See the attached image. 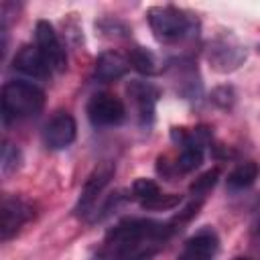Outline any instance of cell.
<instances>
[{"mask_svg":"<svg viewBox=\"0 0 260 260\" xmlns=\"http://www.w3.org/2000/svg\"><path fill=\"white\" fill-rule=\"evenodd\" d=\"M75 134H77L75 118L69 112H59L45 124L43 142L51 150H63L75 140Z\"/></svg>","mask_w":260,"mask_h":260,"instance_id":"cell-8","label":"cell"},{"mask_svg":"<svg viewBox=\"0 0 260 260\" xmlns=\"http://www.w3.org/2000/svg\"><path fill=\"white\" fill-rule=\"evenodd\" d=\"M98 26H100L106 35H110V37H126V35L130 32V28H128L124 22H120V20H112V18H106V20L98 22Z\"/></svg>","mask_w":260,"mask_h":260,"instance_id":"cell-21","label":"cell"},{"mask_svg":"<svg viewBox=\"0 0 260 260\" xmlns=\"http://www.w3.org/2000/svg\"><path fill=\"white\" fill-rule=\"evenodd\" d=\"M128 61H130V65H132L138 73H142V75H154V73L158 71V67H156V57H154V53H152L150 49H146V47H140V45L132 47V49L128 51Z\"/></svg>","mask_w":260,"mask_h":260,"instance_id":"cell-15","label":"cell"},{"mask_svg":"<svg viewBox=\"0 0 260 260\" xmlns=\"http://www.w3.org/2000/svg\"><path fill=\"white\" fill-rule=\"evenodd\" d=\"M160 193H162L160 187H158L152 179L140 177V179H136V181L132 183V195L140 201V205L146 203V201H150V199H154V197L160 195Z\"/></svg>","mask_w":260,"mask_h":260,"instance_id":"cell-16","label":"cell"},{"mask_svg":"<svg viewBox=\"0 0 260 260\" xmlns=\"http://www.w3.org/2000/svg\"><path fill=\"white\" fill-rule=\"evenodd\" d=\"M209 100H211L217 108L230 110V108L236 104V91H234L232 85H219V87H215V89L211 91Z\"/></svg>","mask_w":260,"mask_h":260,"instance_id":"cell-19","label":"cell"},{"mask_svg":"<svg viewBox=\"0 0 260 260\" xmlns=\"http://www.w3.org/2000/svg\"><path fill=\"white\" fill-rule=\"evenodd\" d=\"M45 106V91L24 79H14L2 87V118L4 122L37 116Z\"/></svg>","mask_w":260,"mask_h":260,"instance_id":"cell-1","label":"cell"},{"mask_svg":"<svg viewBox=\"0 0 260 260\" xmlns=\"http://www.w3.org/2000/svg\"><path fill=\"white\" fill-rule=\"evenodd\" d=\"M148 24L154 32V37L162 43H173L179 39H185L191 35L193 20L187 16V12L179 10L177 6H152L146 12Z\"/></svg>","mask_w":260,"mask_h":260,"instance_id":"cell-3","label":"cell"},{"mask_svg":"<svg viewBox=\"0 0 260 260\" xmlns=\"http://www.w3.org/2000/svg\"><path fill=\"white\" fill-rule=\"evenodd\" d=\"M258 53H260V45H258Z\"/></svg>","mask_w":260,"mask_h":260,"instance_id":"cell-24","label":"cell"},{"mask_svg":"<svg viewBox=\"0 0 260 260\" xmlns=\"http://www.w3.org/2000/svg\"><path fill=\"white\" fill-rule=\"evenodd\" d=\"M258 232H260V219H258Z\"/></svg>","mask_w":260,"mask_h":260,"instance_id":"cell-23","label":"cell"},{"mask_svg":"<svg viewBox=\"0 0 260 260\" xmlns=\"http://www.w3.org/2000/svg\"><path fill=\"white\" fill-rule=\"evenodd\" d=\"M35 45L39 47L41 55L45 57L51 71H65L67 67V55L65 49L49 20H37L35 24Z\"/></svg>","mask_w":260,"mask_h":260,"instance_id":"cell-6","label":"cell"},{"mask_svg":"<svg viewBox=\"0 0 260 260\" xmlns=\"http://www.w3.org/2000/svg\"><path fill=\"white\" fill-rule=\"evenodd\" d=\"M87 118L93 126H118L126 118V108L116 95L100 91L87 102Z\"/></svg>","mask_w":260,"mask_h":260,"instance_id":"cell-5","label":"cell"},{"mask_svg":"<svg viewBox=\"0 0 260 260\" xmlns=\"http://www.w3.org/2000/svg\"><path fill=\"white\" fill-rule=\"evenodd\" d=\"M173 234L171 223L154 221V219H142V217H130L114 225L106 240L120 246V250L130 248V246H140V244H160Z\"/></svg>","mask_w":260,"mask_h":260,"instance_id":"cell-2","label":"cell"},{"mask_svg":"<svg viewBox=\"0 0 260 260\" xmlns=\"http://www.w3.org/2000/svg\"><path fill=\"white\" fill-rule=\"evenodd\" d=\"M128 71H130V61L118 51H104L95 59V67H93V75L100 81H116L124 77Z\"/></svg>","mask_w":260,"mask_h":260,"instance_id":"cell-13","label":"cell"},{"mask_svg":"<svg viewBox=\"0 0 260 260\" xmlns=\"http://www.w3.org/2000/svg\"><path fill=\"white\" fill-rule=\"evenodd\" d=\"M112 177H114V165H112V162H102V165H98V167L89 173V177L85 179V183H83V187H81L79 199H77V203H75V209H73L75 215L85 217V215L93 209L98 197L102 195V191L106 189V185L110 183Z\"/></svg>","mask_w":260,"mask_h":260,"instance_id":"cell-7","label":"cell"},{"mask_svg":"<svg viewBox=\"0 0 260 260\" xmlns=\"http://www.w3.org/2000/svg\"><path fill=\"white\" fill-rule=\"evenodd\" d=\"M128 95L132 98L136 112H138V120L142 126H150L154 120V108L156 102L160 98V91L156 85L148 83V81H130L126 87Z\"/></svg>","mask_w":260,"mask_h":260,"instance_id":"cell-10","label":"cell"},{"mask_svg":"<svg viewBox=\"0 0 260 260\" xmlns=\"http://www.w3.org/2000/svg\"><path fill=\"white\" fill-rule=\"evenodd\" d=\"M207 59L211 63V67L219 73H230L234 69H238L244 59H246V49H242L240 45H236L234 41L228 39H217L209 45L207 49Z\"/></svg>","mask_w":260,"mask_h":260,"instance_id":"cell-9","label":"cell"},{"mask_svg":"<svg viewBox=\"0 0 260 260\" xmlns=\"http://www.w3.org/2000/svg\"><path fill=\"white\" fill-rule=\"evenodd\" d=\"M14 69H18L24 75H30L35 79H45L51 73V67L47 65L45 57L41 55L37 45H24L18 49V53L12 59Z\"/></svg>","mask_w":260,"mask_h":260,"instance_id":"cell-11","label":"cell"},{"mask_svg":"<svg viewBox=\"0 0 260 260\" xmlns=\"http://www.w3.org/2000/svg\"><path fill=\"white\" fill-rule=\"evenodd\" d=\"M32 217V205L16 195H4L0 203V240H10Z\"/></svg>","mask_w":260,"mask_h":260,"instance_id":"cell-4","label":"cell"},{"mask_svg":"<svg viewBox=\"0 0 260 260\" xmlns=\"http://www.w3.org/2000/svg\"><path fill=\"white\" fill-rule=\"evenodd\" d=\"M232 260H250V258H246V256H238V258H232Z\"/></svg>","mask_w":260,"mask_h":260,"instance_id":"cell-22","label":"cell"},{"mask_svg":"<svg viewBox=\"0 0 260 260\" xmlns=\"http://www.w3.org/2000/svg\"><path fill=\"white\" fill-rule=\"evenodd\" d=\"M20 160H22V154H20L18 146L4 140V144H2V173L10 175L12 171H16L20 167Z\"/></svg>","mask_w":260,"mask_h":260,"instance_id":"cell-17","label":"cell"},{"mask_svg":"<svg viewBox=\"0 0 260 260\" xmlns=\"http://www.w3.org/2000/svg\"><path fill=\"white\" fill-rule=\"evenodd\" d=\"M217 252V236L211 230H203L191 236L177 260H213Z\"/></svg>","mask_w":260,"mask_h":260,"instance_id":"cell-12","label":"cell"},{"mask_svg":"<svg viewBox=\"0 0 260 260\" xmlns=\"http://www.w3.org/2000/svg\"><path fill=\"white\" fill-rule=\"evenodd\" d=\"M260 175V167L254 160H246L242 165H238L230 175H228V187L234 191H242L254 185V181Z\"/></svg>","mask_w":260,"mask_h":260,"instance_id":"cell-14","label":"cell"},{"mask_svg":"<svg viewBox=\"0 0 260 260\" xmlns=\"http://www.w3.org/2000/svg\"><path fill=\"white\" fill-rule=\"evenodd\" d=\"M217 179H219V169H217V167H215V169H209V171H205L203 175H199V177L189 185V191L195 193V195H203V193H207V191L217 183Z\"/></svg>","mask_w":260,"mask_h":260,"instance_id":"cell-18","label":"cell"},{"mask_svg":"<svg viewBox=\"0 0 260 260\" xmlns=\"http://www.w3.org/2000/svg\"><path fill=\"white\" fill-rule=\"evenodd\" d=\"M179 203H181V195H177V193H160V195H156L154 199L142 203V207H144V209H154V211H160V209L165 211V209L177 207Z\"/></svg>","mask_w":260,"mask_h":260,"instance_id":"cell-20","label":"cell"}]
</instances>
